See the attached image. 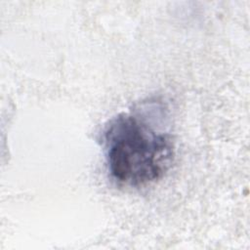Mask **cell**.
I'll return each mask as SVG.
<instances>
[{
  "label": "cell",
  "mask_w": 250,
  "mask_h": 250,
  "mask_svg": "<svg viewBox=\"0 0 250 250\" xmlns=\"http://www.w3.org/2000/svg\"><path fill=\"white\" fill-rule=\"evenodd\" d=\"M106 165L119 185L140 188L160 179L174 158L171 135L142 110L113 118L104 134Z\"/></svg>",
  "instance_id": "6da1fadb"
}]
</instances>
